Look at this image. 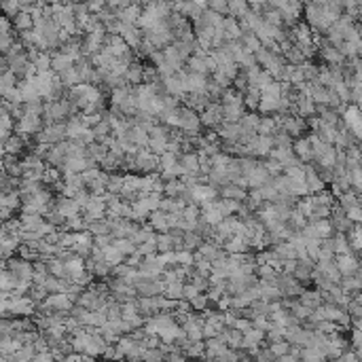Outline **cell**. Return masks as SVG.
<instances>
[{"mask_svg": "<svg viewBox=\"0 0 362 362\" xmlns=\"http://www.w3.org/2000/svg\"><path fill=\"white\" fill-rule=\"evenodd\" d=\"M5 267L9 271H13L19 282H32L34 280V265L24 258H9L5 263Z\"/></svg>", "mask_w": 362, "mask_h": 362, "instance_id": "cell-1", "label": "cell"}, {"mask_svg": "<svg viewBox=\"0 0 362 362\" xmlns=\"http://www.w3.org/2000/svg\"><path fill=\"white\" fill-rule=\"evenodd\" d=\"M178 115H180V129L184 133H191V136H197V131L201 127V117L197 112L187 108V106H180Z\"/></svg>", "mask_w": 362, "mask_h": 362, "instance_id": "cell-2", "label": "cell"}, {"mask_svg": "<svg viewBox=\"0 0 362 362\" xmlns=\"http://www.w3.org/2000/svg\"><path fill=\"white\" fill-rule=\"evenodd\" d=\"M191 199L195 205L197 203H208V201H214L216 199V189L212 187V184H197V187H193L187 191V195H184L182 199Z\"/></svg>", "mask_w": 362, "mask_h": 362, "instance_id": "cell-3", "label": "cell"}, {"mask_svg": "<svg viewBox=\"0 0 362 362\" xmlns=\"http://www.w3.org/2000/svg\"><path fill=\"white\" fill-rule=\"evenodd\" d=\"M201 125L203 127H219L221 121H225V115H223V104L221 102H212V104L201 112Z\"/></svg>", "mask_w": 362, "mask_h": 362, "instance_id": "cell-4", "label": "cell"}, {"mask_svg": "<svg viewBox=\"0 0 362 362\" xmlns=\"http://www.w3.org/2000/svg\"><path fill=\"white\" fill-rule=\"evenodd\" d=\"M83 212H85V219L89 223H94V221H100L102 216L108 214V205H106L104 197H94V195H91V199H89V203L85 205V210Z\"/></svg>", "mask_w": 362, "mask_h": 362, "instance_id": "cell-5", "label": "cell"}, {"mask_svg": "<svg viewBox=\"0 0 362 362\" xmlns=\"http://www.w3.org/2000/svg\"><path fill=\"white\" fill-rule=\"evenodd\" d=\"M246 178H248V184L252 187V191H254V189H263L265 184L271 182V176H269V172H267V168H265V163H258L256 168L246 176Z\"/></svg>", "mask_w": 362, "mask_h": 362, "instance_id": "cell-6", "label": "cell"}, {"mask_svg": "<svg viewBox=\"0 0 362 362\" xmlns=\"http://www.w3.org/2000/svg\"><path fill=\"white\" fill-rule=\"evenodd\" d=\"M178 163H180V168L184 170V176L201 174V163H199V155L197 153H184Z\"/></svg>", "mask_w": 362, "mask_h": 362, "instance_id": "cell-7", "label": "cell"}, {"mask_svg": "<svg viewBox=\"0 0 362 362\" xmlns=\"http://www.w3.org/2000/svg\"><path fill=\"white\" fill-rule=\"evenodd\" d=\"M219 136L225 140V142H240V138L244 136V129L240 123H225L223 127H219Z\"/></svg>", "mask_w": 362, "mask_h": 362, "instance_id": "cell-8", "label": "cell"}, {"mask_svg": "<svg viewBox=\"0 0 362 362\" xmlns=\"http://www.w3.org/2000/svg\"><path fill=\"white\" fill-rule=\"evenodd\" d=\"M142 11H144L142 7L131 5V7L125 9V11H121V13L117 15V19H119V22H123V24H127V26H133V28H136L138 22H140V17H142Z\"/></svg>", "mask_w": 362, "mask_h": 362, "instance_id": "cell-9", "label": "cell"}, {"mask_svg": "<svg viewBox=\"0 0 362 362\" xmlns=\"http://www.w3.org/2000/svg\"><path fill=\"white\" fill-rule=\"evenodd\" d=\"M55 208H57V212L64 216L66 221L72 219V216H79V212H81V205H79L75 199H68V197H61V199L55 203Z\"/></svg>", "mask_w": 362, "mask_h": 362, "instance_id": "cell-10", "label": "cell"}, {"mask_svg": "<svg viewBox=\"0 0 362 362\" xmlns=\"http://www.w3.org/2000/svg\"><path fill=\"white\" fill-rule=\"evenodd\" d=\"M127 138H129V140H131L133 144H136V147H138V149H144V147H147V149H149V142H151V136H149V131H147V129H144V127L140 125V123H138V125H133V127L129 129V133H127Z\"/></svg>", "mask_w": 362, "mask_h": 362, "instance_id": "cell-11", "label": "cell"}, {"mask_svg": "<svg viewBox=\"0 0 362 362\" xmlns=\"http://www.w3.org/2000/svg\"><path fill=\"white\" fill-rule=\"evenodd\" d=\"M19 203H22V195H19L17 191L9 193V195H3V219H5V223L11 221L9 219V216H11V210H17Z\"/></svg>", "mask_w": 362, "mask_h": 362, "instance_id": "cell-12", "label": "cell"}, {"mask_svg": "<svg viewBox=\"0 0 362 362\" xmlns=\"http://www.w3.org/2000/svg\"><path fill=\"white\" fill-rule=\"evenodd\" d=\"M223 115H225V123H240L244 119V104H223Z\"/></svg>", "mask_w": 362, "mask_h": 362, "instance_id": "cell-13", "label": "cell"}, {"mask_svg": "<svg viewBox=\"0 0 362 362\" xmlns=\"http://www.w3.org/2000/svg\"><path fill=\"white\" fill-rule=\"evenodd\" d=\"M149 227L153 231H161V233H170V225H168V214H163L161 210L153 212L149 216Z\"/></svg>", "mask_w": 362, "mask_h": 362, "instance_id": "cell-14", "label": "cell"}, {"mask_svg": "<svg viewBox=\"0 0 362 362\" xmlns=\"http://www.w3.org/2000/svg\"><path fill=\"white\" fill-rule=\"evenodd\" d=\"M280 106H282V98L263 94V96H261V104H258V110H261L263 115H271V112L280 110Z\"/></svg>", "mask_w": 362, "mask_h": 362, "instance_id": "cell-15", "label": "cell"}, {"mask_svg": "<svg viewBox=\"0 0 362 362\" xmlns=\"http://www.w3.org/2000/svg\"><path fill=\"white\" fill-rule=\"evenodd\" d=\"M11 24H13V28L15 30H19V32H30V30H34V19H32V15L30 13H17L13 19H11Z\"/></svg>", "mask_w": 362, "mask_h": 362, "instance_id": "cell-16", "label": "cell"}, {"mask_svg": "<svg viewBox=\"0 0 362 362\" xmlns=\"http://www.w3.org/2000/svg\"><path fill=\"white\" fill-rule=\"evenodd\" d=\"M19 221H22V227H24L22 231H36L38 233V229L45 225L43 214H22Z\"/></svg>", "mask_w": 362, "mask_h": 362, "instance_id": "cell-17", "label": "cell"}, {"mask_svg": "<svg viewBox=\"0 0 362 362\" xmlns=\"http://www.w3.org/2000/svg\"><path fill=\"white\" fill-rule=\"evenodd\" d=\"M51 57H53V66H51V70L57 72V75H64L66 70L75 68V59H70V57L64 55V53H53Z\"/></svg>", "mask_w": 362, "mask_h": 362, "instance_id": "cell-18", "label": "cell"}, {"mask_svg": "<svg viewBox=\"0 0 362 362\" xmlns=\"http://www.w3.org/2000/svg\"><path fill=\"white\" fill-rule=\"evenodd\" d=\"M240 125L244 129V133H258V125H261V117L254 115V112H246L244 119L240 121Z\"/></svg>", "mask_w": 362, "mask_h": 362, "instance_id": "cell-19", "label": "cell"}, {"mask_svg": "<svg viewBox=\"0 0 362 362\" xmlns=\"http://www.w3.org/2000/svg\"><path fill=\"white\" fill-rule=\"evenodd\" d=\"M275 254H277V258H280V263H284V261H297V248L293 246V244H277L275 248Z\"/></svg>", "mask_w": 362, "mask_h": 362, "instance_id": "cell-20", "label": "cell"}, {"mask_svg": "<svg viewBox=\"0 0 362 362\" xmlns=\"http://www.w3.org/2000/svg\"><path fill=\"white\" fill-rule=\"evenodd\" d=\"M125 81H127V85H144V66L140 64H131V68L127 70V75H125Z\"/></svg>", "mask_w": 362, "mask_h": 362, "instance_id": "cell-21", "label": "cell"}, {"mask_svg": "<svg viewBox=\"0 0 362 362\" xmlns=\"http://www.w3.org/2000/svg\"><path fill=\"white\" fill-rule=\"evenodd\" d=\"M242 45H244V49L248 51V53H252V55H256L258 51L263 49V43L258 40V36H256L254 32L244 34V36H242Z\"/></svg>", "mask_w": 362, "mask_h": 362, "instance_id": "cell-22", "label": "cell"}, {"mask_svg": "<svg viewBox=\"0 0 362 362\" xmlns=\"http://www.w3.org/2000/svg\"><path fill=\"white\" fill-rule=\"evenodd\" d=\"M221 197L223 199H233V201H244L246 199V191L235 187V184H227L221 189Z\"/></svg>", "mask_w": 362, "mask_h": 362, "instance_id": "cell-23", "label": "cell"}, {"mask_svg": "<svg viewBox=\"0 0 362 362\" xmlns=\"http://www.w3.org/2000/svg\"><path fill=\"white\" fill-rule=\"evenodd\" d=\"M15 87H17V75H13L11 70L3 72V81H0V91H3V98L11 94Z\"/></svg>", "mask_w": 362, "mask_h": 362, "instance_id": "cell-24", "label": "cell"}, {"mask_svg": "<svg viewBox=\"0 0 362 362\" xmlns=\"http://www.w3.org/2000/svg\"><path fill=\"white\" fill-rule=\"evenodd\" d=\"M261 89H256V87H248L246 89V94H244V104H246V108H250V110H254V108H258V104H261Z\"/></svg>", "mask_w": 362, "mask_h": 362, "instance_id": "cell-25", "label": "cell"}, {"mask_svg": "<svg viewBox=\"0 0 362 362\" xmlns=\"http://www.w3.org/2000/svg\"><path fill=\"white\" fill-rule=\"evenodd\" d=\"M85 261H83L81 256H72V258H68L66 261V271H68V280L70 277H75V275H79V273H83L85 271Z\"/></svg>", "mask_w": 362, "mask_h": 362, "instance_id": "cell-26", "label": "cell"}, {"mask_svg": "<svg viewBox=\"0 0 362 362\" xmlns=\"http://www.w3.org/2000/svg\"><path fill=\"white\" fill-rule=\"evenodd\" d=\"M104 261H106V263H108L112 269H115V267H119V265H123V263H125V256H123V254L117 250L115 246H108L106 250H104Z\"/></svg>", "mask_w": 362, "mask_h": 362, "instance_id": "cell-27", "label": "cell"}, {"mask_svg": "<svg viewBox=\"0 0 362 362\" xmlns=\"http://www.w3.org/2000/svg\"><path fill=\"white\" fill-rule=\"evenodd\" d=\"M258 288H261V297L263 299H275V297H280V286H277V282H258Z\"/></svg>", "mask_w": 362, "mask_h": 362, "instance_id": "cell-28", "label": "cell"}, {"mask_svg": "<svg viewBox=\"0 0 362 362\" xmlns=\"http://www.w3.org/2000/svg\"><path fill=\"white\" fill-rule=\"evenodd\" d=\"M24 140H26L24 136H17V133H15V136H13L11 140H9L7 144H3V149H5V157H11V155H17L19 151H22V149H24Z\"/></svg>", "mask_w": 362, "mask_h": 362, "instance_id": "cell-29", "label": "cell"}, {"mask_svg": "<svg viewBox=\"0 0 362 362\" xmlns=\"http://www.w3.org/2000/svg\"><path fill=\"white\" fill-rule=\"evenodd\" d=\"M153 237H157V235H155V231L151 229V227H149V225H142V227H140V229L136 231V235H133V237H131V242H133V244H136V246H142V244H147V242H151V240H153Z\"/></svg>", "mask_w": 362, "mask_h": 362, "instance_id": "cell-30", "label": "cell"}, {"mask_svg": "<svg viewBox=\"0 0 362 362\" xmlns=\"http://www.w3.org/2000/svg\"><path fill=\"white\" fill-rule=\"evenodd\" d=\"M59 81H61V85H66V87H77V85H81V77H79V70H77V64H75V68H70V70H66L64 75H59Z\"/></svg>", "mask_w": 362, "mask_h": 362, "instance_id": "cell-31", "label": "cell"}, {"mask_svg": "<svg viewBox=\"0 0 362 362\" xmlns=\"http://www.w3.org/2000/svg\"><path fill=\"white\" fill-rule=\"evenodd\" d=\"M157 246H159V252H176V244H174V235L170 233H161L157 235Z\"/></svg>", "mask_w": 362, "mask_h": 362, "instance_id": "cell-32", "label": "cell"}, {"mask_svg": "<svg viewBox=\"0 0 362 362\" xmlns=\"http://www.w3.org/2000/svg\"><path fill=\"white\" fill-rule=\"evenodd\" d=\"M112 246H115L125 258H127V254H129V256H131V254H138V246L133 244L131 240H115V242H112Z\"/></svg>", "mask_w": 362, "mask_h": 362, "instance_id": "cell-33", "label": "cell"}, {"mask_svg": "<svg viewBox=\"0 0 362 362\" xmlns=\"http://www.w3.org/2000/svg\"><path fill=\"white\" fill-rule=\"evenodd\" d=\"M11 127H13V117H11V112H9V108L3 106V144H7L9 140H11Z\"/></svg>", "mask_w": 362, "mask_h": 362, "instance_id": "cell-34", "label": "cell"}, {"mask_svg": "<svg viewBox=\"0 0 362 362\" xmlns=\"http://www.w3.org/2000/svg\"><path fill=\"white\" fill-rule=\"evenodd\" d=\"M248 13H250V5L246 3H229V17H235L237 22L244 19Z\"/></svg>", "mask_w": 362, "mask_h": 362, "instance_id": "cell-35", "label": "cell"}, {"mask_svg": "<svg viewBox=\"0 0 362 362\" xmlns=\"http://www.w3.org/2000/svg\"><path fill=\"white\" fill-rule=\"evenodd\" d=\"M165 297L172 299V301H180L184 299V284L182 282H174L165 286Z\"/></svg>", "mask_w": 362, "mask_h": 362, "instance_id": "cell-36", "label": "cell"}, {"mask_svg": "<svg viewBox=\"0 0 362 362\" xmlns=\"http://www.w3.org/2000/svg\"><path fill=\"white\" fill-rule=\"evenodd\" d=\"M189 68H191V72L193 75H208V66H205V57H197V55H193V57H189Z\"/></svg>", "mask_w": 362, "mask_h": 362, "instance_id": "cell-37", "label": "cell"}, {"mask_svg": "<svg viewBox=\"0 0 362 362\" xmlns=\"http://www.w3.org/2000/svg\"><path fill=\"white\" fill-rule=\"evenodd\" d=\"M273 131H275V119L263 117L261 125H258V136H271L273 138Z\"/></svg>", "mask_w": 362, "mask_h": 362, "instance_id": "cell-38", "label": "cell"}, {"mask_svg": "<svg viewBox=\"0 0 362 362\" xmlns=\"http://www.w3.org/2000/svg\"><path fill=\"white\" fill-rule=\"evenodd\" d=\"M176 265H180V267H195V252H189V250L176 252Z\"/></svg>", "mask_w": 362, "mask_h": 362, "instance_id": "cell-39", "label": "cell"}, {"mask_svg": "<svg viewBox=\"0 0 362 362\" xmlns=\"http://www.w3.org/2000/svg\"><path fill=\"white\" fill-rule=\"evenodd\" d=\"M64 174H59V170H55V168H47L45 170V174H43V182H47V184H55V187H64V184H59V178Z\"/></svg>", "mask_w": 362, "mask_h": 362, "instance_id": "cell-40", "label": "cell"}, {"mask_svg": "<svg viewBox=\"0 0 362 362\" xmlns=\"http://www.w3.org/2000/svg\"><path fill=\"white\" fill-rule=\"evenodd\" d=\"M176 165H178V159H176V155H172V153H165V155H161V157H159L161 172L172 170V168H176Z\"/></svg>", "mask_w": 362, "mask_h": 362, "instance_id": "cell-41", "label": "cell"}, {"mask_svg": "<svg viewBox=\"0 0 362 362\" xmlns=\"http://www.w3.org/2000/svg\"><path fill=\"white\" fill-rule=\"evenodd\" d=\"M265 282H275V267L273 265H258L256 269Z\"/></svg>", "mask_w": 362, "mask_h": 362, "instance_id": "cell-42", "label": "cell"}, {"mask_svg": "<svg viewBox=\"0 0 362 362\" xmlns=\"http://www.w3.org/2000/svg\"><path fill=\"white\" fill-rule=\"evenodd\" d=\"M295 151L299 155V159H309V157H312V149H309V144L305 140H299L295 144Z\"/></svg>", "mask_w": 362, "mask_h": 362, "instance_id": "cell-43", "label": "cell"}, {"mask_svg": "<svg viewBox=\"0 0 362 362\" xmlns=\"http://www.w3.org/2000/svg\"><path fill=\"white\" fill-rule=\"evenodd\" d=\"M265 168H267L269 176H277V174H280V172L284 170V163L275 161V159H267V161H265Z\"/></svg>", "mask_w": 362, "mask_h": 362, "instance_id": "cell-44", "label": "cell"}, {"mask_svg": "<svg viewBox=\"0 0 362 362\" xmlns=\"http://www.w3.org/2000/svg\"><path fill=\"white\" fill-rule=\"evenodd\" d=\"M210 11L219 13V15H227V17H229V3H223V0H216V3H210Z\"/></svg>", "mask_w": 362, "mask_h": 362, "instance_id": "cell-45", "label": "cell"}, {"mask_svg": "<svg viewBox=\"0 0 362 362\" xmlns=\"http://www.w3.org/2000/svg\"><path fill=\"white\" fill-rule=\"evenodd\" d=\"M199 295H201V291L195 284H184V299H187V301H195Z\"/></svg>", "mask_w": 362, "mask_h": 362, "instance_id": "cell-46", "label": "cell"}, {"mask_svg": "<svg viewBox=\"0 0 362 362\" xmlns=\"http://www.w3.org/2000/svg\"><path fill=\"white\" fill-rule=\"evenodd\" d=\"M34 356V347H24L15 354V362H30Z\"/></svg>", "mask_w": 362, "mask_h": 362, "instance_id": "cell-47", "label": "cell"}, {"mask_svg": "<svg viewBox=\"0 0 362 362\" xmlns=\"http://www.w3.org/2000/svg\"><path fill=\"white\" fill-rule=\"evenodd\" d=\"M214 83H216V85H219V87H223V89H227V87H229V85H231V83H233V81H231L229 77H227V75H223V72L219 70V72H214Z\"/></svg>", "mask_w": 362, "mask_h": 362, "instance_id": "cell-48", "label": "cell"}, {"mask_svg": "<svg viewBox=\"0 0 362 362\" xmlns=\"http://www.w3.org/2000/svg\"><path fill=\"white\" fill-rule=\"evenodd\" d=\"M273 142H277L282 149H291V138H288V131H277L273 136Z\"/></svg>", "mask_w": 362, "mask_h": 362, "instance_id": "cell-49", "label": "cell"}, {"mask_svg": "<svg viewBox=\"0 0 362 362\" xmlns=\"http://www.w3.org/2000/svg\"><path fill=\"white\" fill-rule=\"evenodd\" d=\"M237 330H242V333H248V330H252V326H250V322H248V320H235V324H233Z\"/></svg>", "mask_w": 362, "mask_h": 362, "instance_id": "cell-50", "label": "cell"}, {"mask_svg": "<svg viewBox=\"0 0 362 362\" xmlns=\"http://www.w3.org/2000/svg\"><path fill=\"white\" fill-rule=\"evenodd\" d=\"M191 303H193L195 309H205V305H208V297H205V295H199V297L195 299V301H191Z\"/></svg>", "mask_w": 362, "mask_h": 362, "instance_id": "cell-51", "label": "cell"}, {"mask_svg": "<svg viewBox=\"0 0 362 362\" xmlns=\"http://www.w3.org/2000/svg\"><path fill=\"white\" fill-rule=\"evenodd\" d=\"M286 57L291 59V61H299V59L303 57V53H299V49H297V47H291V49L286 51Z\"/></svg>", "mask_w": 362, "mask_h": 362, "instance_id": "cell-52", "label": "cell"}, {"mask_svg": "<svg viewBox=\"0 0 362 362\" xmlns=\"http://www.w3.org/2000/svg\"><path fill=\"white\" fill-rule=\"evenodd\" d=\"M299 110H301L303 115L312 112V104H309V100H307V98H301V100H299Z\"/></svg>", "mask_w": 362, "mask_h": 362, "instance_id": "cell-53", "label": "cell"}, {"mask_svg": "<svg viewBox=\"0 0 362 362\" xmlns=\"http://www.w3.org/2000/svg\"><path fill=\"white\" fill-rule=\"evenodd\" d=\"M297 267H299L297 261H284V263H282V269H284L286 273H295V271H297Z\"/></svg>", "mask_w": 362, "mask_h": 362, "instance_id": "cell-54", "label": "cell"}, {"mask_svg": "<svg viewBox=\"0 0 362 362\" xmlns=\"http://www.w3.org/2000/svg\"><path fill=\"white\" fill-rule=\"evenodd\" d=\"M286 349H288V347H286L284 343H277V345H273V347H271V354H273V356H275V354H284Z\"/></svg>", "mask_w": 362, "mask_h": 362, "instance_id": "cell-55", "label": "cell"}, {"mask_svg": "<svg viewBox=\"0 0 362 362\" xmlns=\"http://www.w3.org/2000/svg\"><path fill=\"white\" fill-rule=\"evenodd\" d=\"M229 305H231V299H229V297H223L221 301H219V307H221V309H227Z\"/></svg>", "mask_w": 362, "mask_h": 362, "instance_id": "cell-56", "label": "cell"}]
</instances>
